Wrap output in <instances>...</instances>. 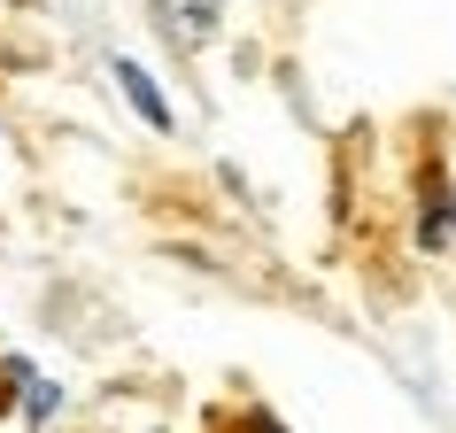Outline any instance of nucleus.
I'll return each instance as SVG.
<instances>
[{
    "label": "nucleus",
    "instance_id": "nucleus-2",
    "mask_svg": "<svg viewBox=\"0 0 456 433\" xmlns=\"http://www.w3.org/2000/svg\"><path fill=\"white\" fill-rule=\"evenodd\" d=\"M248 433H287V426H271V418H256V426H248Z\"/></svg>",
    "mask_w": 456,
    "mask_h": 433
},
{
    "label": "nucleus",
    "instance_id": "nucleus-1",
    "mask_svg": "<svg viewBox=\"0 0 456 433\" xmlns=\"http://www.w3.org/2000/svg\"><path fill=\"white\" fill-rule=\"evenodd\" d=\"M117 86L132 94V109H140V117L155 124V132H170V101H163V86H155V78H147L140 62H132V54H117Z\"/></svg>",
    "mask_w": 456,
    "mask_h": 433
}]
</instances>
